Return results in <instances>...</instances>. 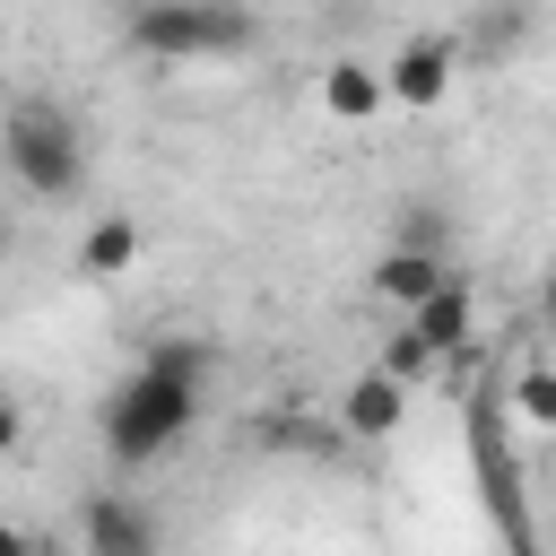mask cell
Returning a JSON list of instances; mask_svg holds the SVG:
<instances>
[{"instance_id": "17", "label": "cell", "mask_w": 556, "mask_h": 556, "mask_svg": "<svg viewBox=\"0 0 556 556\" xmlns=\"http://www.w3.org/2000/svg\"><path fill=\"white\" fill-rule=\"evenodd\" d=\"M539 313H547V321H556V269H547V278H539Z\"/></svg>"}, {"instance_id": "10", "label": "cell", "mask_w": 556, "mask_h": 556, "mask_svg": "<svg viewBox=\"0 0 556 556\" xmlns=\"http://www.w3.org/2000/svg\"><path fill=\"white\" fill-rule=\"evenodd\" d=\"M321 104H330L339 122H374V113L391 104V87H382L374 61H330V70H321Z\"/></svg>"}, {"instance_id": "9", "label": "cell", "mask_w": 556, "mask_h": 556, "mask_svg": "<svg viewBox=\"0 0 556 556\" xmlns=\"http://www.w3.org/2000/svg\"><path fill=\"white\" fill-rule=\"evenodd\" d=\"M408 321L443 348V365H452V356H469V348H478V295H469V278H452V269H443V287H434Z\"/></svg>"}, {"instance_id": "15", "label": "cell", "mask_w": 556, "mask_h": 556, "mask_svg": "<svg viewBox=\"0 0 556 556\" xmlns=\"http://www.w3.org/2000/svg\"><path fill=\"white\" fill-rule=\"evenodd\" d=\"M17 434H26V417H17V400H0V452H17Z\"/></svg>"}, {"instance_id": "16", "label": "cell", "mask_w": 556, "mask_h": 556, "mask_svg": "<svg viewBox=\"0 0 556 556\" xmlns=\"http://www.w3.org/2000/svg\"><path fill=\"white\" fill-rule=\"evenodd\" d=\"M26 547H35V539H26L17 521H0V556H26Z\"/></svg>"}, {"instance_id": "7", "label": "cell", "mask_w": 556, "mask_h": 556, "mask_svg": "<svg viewBox=\"0 0 556 556\" xmlns=\"http://www.w3.org/2000/svg\"><path fill=\"white\" fill-rule=\"evenodd\" d=\"M443 269H452L443 252H426V243H400V235H391V252L374 261V278H365V287H374L391 313H417V304L443 287Z\"/></svg>"}, {"instance_id": "13", "label": "cell", "mask_w": 556, "mask_h": 556, "mask_svg": "<svg viewBox=\"0 0 556 556\" xmlns=\"http://www.w3.org/2000/svg\"><path fill=\"white\" fill-rule=\"evenodd\" d=\"M513 417L556 434V365H521V374H513Z\"/></svg>"}, {"instance_id": "18", "label": "cell", "mask_w": 556, "mask_h": 556, "mask_svg": "<svg viewBox=\"0 0 556 556\" xmlns=\"http://www.w3.org/2000/svg\"><path fill=\"white\" fill-rule=\"evenodd\" d=\"M104 9H139V0H104Z\"/></svg>"}, {"instance_id": "4", "label": "cell", "mask_w": 556, "mask_h": 556, "mask_svg": "<svg viewBox=\"0 0 556 556\" xmlns=\"http://www.w3.org/2000/svg\"><path fill=\"white\" fill-rule=\"evenodd\" d=\"M469 478H478V504L495 521L504 547H530V504H521V452H513V400L478 391L469 400Z\"/></svg>"}, {"instance_id": "3", "label": "cell", "mask_w": 556, "mask_h": 556, "mask_svg": "<svg viewBox=\"0 0 556 556\" xmlns=\"http://www.w3.org/2000/svg\"><path fill=\"white\" fill-rule=\"evenodd\" d=\"M0 165H9L35 200H78V182H87L78 122H70L61 104H43V96L9 104V113H0Z\"/></svg>"}, {"instance_id": "1", "label": "cell", "mask_w": 556, "mask_h": 556, "mask_svg": "<svg viewBox=\"0 0 556 556\" xmlns=\"http://www.w3.org/2000/svg\"><path fill=\"white\" fill-rule=\"evenodd\" d=\"M200 391H208V339H148L139 365L113 382L104 400V460L113 469H148L165 460L191 417H200Z\"/></svg>"}, {"instance_id": "5", "label": "cell", "mask_w": 556, "mask_h": 556, "mask_svg": "<svg viewBox=\"0 0 556 556\" xmlns=\"http://www.w3.org/2000/svg\"><path fill=\"white\" fill-rule=\"evenodd\" d=\"M452 70H460V43H452V35H408V43L382 61V87H391L400 113H426V104H443Z\"/></svg>"}, {"instance_id": "2", "label": "cell", "mask_w": 556, "mask_h": 556, "mask_svg": "<svg viewBox=\"0 0 556 556\" xmlns=\"http://www.w3.org/2000/svg\"><path fill=\"white\" fill-rule=\"evenodd\" d=\"M122 35L148 61H226V52H252L261 26L243 0H139L122 9Z\"/></svg>"}, {"instance_id": "6", "label": "cell", "mask_w": 556, "mask_h": 556, "mask_svg": "<svg viewBox=\"0 0 556 556\" xmlns=\"http://www.w3.org/2000/svg\"><path fill=\"white\" fill-rule=\"evenodd\" d=\"M400 417H408V382H400V374H382V365H365V374L339 391V434H356V443L400 434Z\"/></svg>"}, {"instance_id": "11", "label": "cell", "mask_w": 556, "mask_h": 556, "mask_svg": "<svg viewBox=\"0 0 556 556\" xmlns=\"http://www.w3.org/2000/svg\"><path fill=\"white\" fill-rule=\"evenodd\" d=\"M139 261V217H96L78 243V278H122Z\"/></svg>"}, {"instance_id": "14", "label": "cell", "mask_w": 556, "mask_h": 556, "mask_svg": "<svg viewBox=\"0 0 556 556\" xmlns=\"http://www.w3.org/2000/svg\"><path fill=\"white\" fill-rule=\"evenodd\" d=\"M400 243H426V252H443V217L408 200V217H400Z\"/></svg>"}, {"instance_id": "12", "label": "cell", "mask_w": 556, "mask_h": 556, "mask_svg": "<svg viewBox=\"0 0 556 556\" xmlns=\"http://www.w3.org/2000/svg\"><path fill=\"white\" fill-rule=\"evenodd\" d=\"M374 365H382V374H400V382L417 391V382H434V374H443V348H434V339H426V330L400 313V321H391V339L374 348Z\"/></svg>"}, {"instance_id": "8", "label": "cell", "mask_w": 556, "mask_h": 556, "mask_svg": "<svg viewBox=\"0 0 556 556\" xmlns=\"http://www.w3.org/2000/svg\"><path fill=\"white\" fill-rule=\"evenodd\" d=\"M165 530H156V513H139V504H122V495H96L87 513H78V547L87 556H148Z\"/></svg>"}]
</instances>
